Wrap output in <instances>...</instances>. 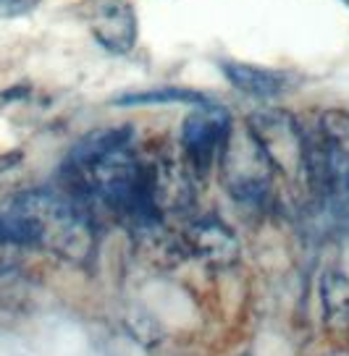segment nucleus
Returning a JSON list of instances; mask_svg holds the SVG:
<instances>
[{"label": "nucleus", "mask_w": 349, "mask_h": 356, "mask_svg": "<svg viewBox=\"0 0 349 356\" xmlns=\"http://www.w3.org/2000/svg\"><path fill=\"white\" fill-rule=\"evenodd\" d=\"M231 131H234V121L224 105L208 100L192 105L179 134L181 149H184V157L192 170L208 173L215 160H221L224 155V147Z\"/></svg>", "instance_id": "4"}, {"label": "nucleus", "mask_w": 349, "mask_h": 356, "mask_svg": "<svg viewBox=\"0 0 349 356\" xmlns=\"http://www.w3.org/2000/svg\"><path fill=\"white\" fill-rule=\"evenodd\" d=\"M203 92L192 87H150L139 92H124L113 97V105L121 108H137V105H200L205 102Z\"/></svg>", "instance_id": "9"}, {"label": "nucleus", "mask_w": 349, "mask_h": 356, "mask_svg": "<svg viewBox=\"0 0 349 356\" xmlns=\"http://www.w3.org/2000/svg\"><path fill=\"white\" fill-rule=\"evenodd\" d=\"M187 244L200 259L215 262V265H231L239 254V241L234 231L215 218H205L189 225Z\"/></svg>", "instance_id": "8"}, {"label": "nucleus", "mask_w": 349, "mask_h": 356, "mask_svg": "<svg viewBox=\"0 0 349 356\" xmlns=\"http://www.w3.org/2000/svg\"><path fill=\"white\" fill-rule=\"evenodd\" d=\"M24 252H26V246L8 231L6 220L0 218V275H8L22 265Z\"/></svg>", "instance_id": "11"}, {"label": "nucleus", "mask_w": 349, "mask_h": 356, "mask_svg": "<svg viewBox=\"0 0 349 356\" xmlns=\"http://www.w3.org/2000/svg\"><path fill=\"white\" fill-rule=\"evenodd\" d=\"M247 129L273 173H281L286 181H307V134L289 113H252Z\"/></svg>", "instance_id": "3"}, {"label": "nucleus", "mask_w": 349, "mask_h": 356, "mask_svg": "<svg viewBox=\"0 0 349 356\" xmlns=\"http://www.w3.org/2000/svg\"><path fill=\"white\" fill-rule=\"evenodd\" d=\"M84 22L105 53L126 56L134 50L139 22L129 0H90L84 8Z\"/></svg>", "instance_id": "6"}, {"label": "nucleus", "mask_w": 349, "mask_h": 356, "mask_svg": "<svg viewBox=\"0 0 349 356\" xmlns=\"http://www.w3.org/2000/svg\"><path fill=\"white\" fill-rule=\"evenodd\" d=\"M307 186L323 202L331 220L349 234V115L331 111L307 136Z\"/></svg>", "instance_id": "2"}, {"label": "nucleus", "mask_w": 349, "mask_h": 356, "mask_svg": "<svg viewBox=\"0 0 349 356\" xmlns=\"http://www.w3.org/2000/svg\"><path fill=\"white\" fill-rule=\"evenodd\" d=\"M221 71L231 81V87H237L239 92H245L255 100H276L289 89H294V81H297V76L289 71L245 63V60H224Z\"/></svg>", "instance_id": "7"}, {"label": "nucleus", "mask_w": 349, "mask_h": 356, "mask_svg": "<svg viewBox=\"0 0 349 356\" xmlns=\"http://www.w3.org/2000/svg\"><path fill=\"white\" fill-rule=\"evenodd\" d=\"M323 312L331 327H349V278L341 273H326L320 283Z\"/></svg>", "instance_id": "10"}, {"label": "nucleus", "mask_w": 349, "mask_h": 356, "mask_svg": "<svg viewBox=\"0 0 349 356\" xmlns=\"http://www.w3.org/2000/svg\"><path fill=\"white\" fill-rule=\"evenodd\" d=\"M0 218L26 249H45L68 262H87L95 252L90 215L74 197L61 191H24Z\"/></svg>", "instance_id": "1"}, {"label": "nucleus", "mask_w": 349, "mask_h": 356, "mask_svg": "<svg viewBox=\"0 0 349 356\" xmlns=\"http://www.w3.org/2000/svg\"><path fill=\"white\" fill-rule=\"evenodd\" d=\"M341 3H344V6H347V8H349V0H341Z\"/></svg>", "instance_id": "13"}, {"label": "nucleus", "mask_w": 349, "mask_h": 356, "mask_svg": "<svg viewBox=\"0 0 349 356\" xmlns=\"http://www.w3.org/2000/svg\"><path fill=\"white\" fill-rule=\"evenodd\" d=\"M224 168V181L228 191L242 202H263L270 186V170L265 155L260 152L258 142L252 139L249 129L245 131H231L228 142L221 155Z\"/></svg>", "instance_id": "5"}, {"label": "nucleus", "mask_w": 349, "mask_h": 356, "mask_svg": "<svg viewBox=\"0 0 349 356\" xmlns=\"http://www.w3.org/2000/svg\"><path fill=\"white\" fill-rule=\"evenodd\" d=\"M42 0H0V19H19L32 13Z\"/></svg>", "instance_id": "12"}]
</instances>
